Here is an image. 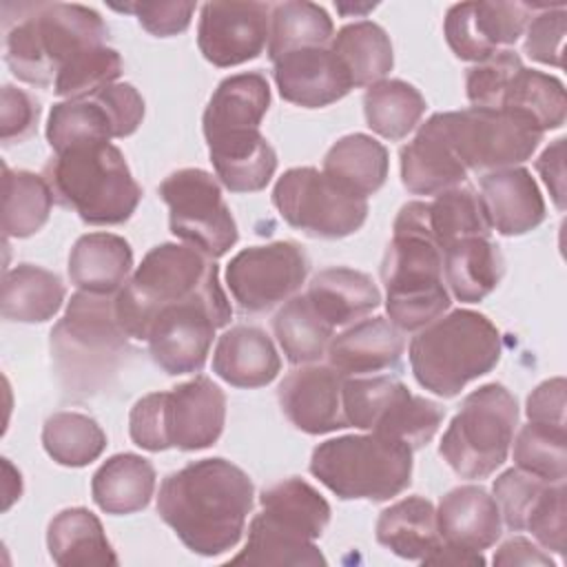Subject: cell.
<instances>
[{"label":"cell","mask_w":567,"mask_h":567,"mask_svg":"<svg viewBox=\"0 0 567 567\" xmlns=\"http://www.w3.org/2000/svg\"><path fill=\"white\" fill-rule=\"evenodd\" d=\"M410 368L421 388L452 399L492 372L503 354L498 328L481 312L458 308L416 330L410 341Z\"/></svg>","instance_id":"obj_5"},{"label":"cell","mask_w":567,"mask_h":567,"mask_svg":"<svg viewBox=\"0 0 567 567\" xmlns=\"http://www.w3.org/2000/svg\"><path fill=\"white\" fill-rule=\"evenodd\" d=\"M159 408L166 450H206L215 445L224 432L226 394L204 374H197L168 392H159Z\"/></svg>","instance_id":"obj_18"},{"label":"cell","mask_w":567,"mask_h":567,"mask_svg":"<svg viewBox=\"0 0 567 567\" xmlns=\"http://www.w3.org/2000/svg\"><path fill=\"white\" fill-rule=\"evenodd\" d=\"M565 379L554 377L543 381L525 403V414L532 423L563 425L565 427Z\"/></svg>","instance_id":"obj_56"},{"label":"cell","mask_w":567,"mask_h":567,"mask_svg":"<svg viewBox=\"0 0 567 567\" xmlns=\"http://www.w3.org/2000/svg\"><path fill=\"white\" fill-rule=\"evenodd\" d=\"M233 308L208 299H190L159 308L148 328L151 359L171 377L199 372L208 359L215 330L230 323Z\"/></svg>","instance_id":"obj_14"},{"label":"cell","mask_w":567,"mask_h":567,"mask_svg":"<svg viewBox=\"0 0 567 567\" xmlns=\"http://www.w3.org/2000/svg\"><path fill=\"white\" fill-rule=\"evenodd\" d=\"M547 483L549 481H543L518 467H509L494 478L492 492L498 503L501 518L512 532H525L527 514Z\"/></svg>","instance_id":"obj_50"},{"label":"cell","mask_w":567,"mask_h":567,"mask_svg":"<svg viewBox=\"0 0 567 567\" xmlns=\"http://www.w3.org/2000/svg\"><path fill=\"white\" fill-rule=\"evenodd\" d=\"M436 525L443 543L481 554L503 534L498 503L481 485H458L441 496Z\"/></svg>","instance_id":"obj_24"},{"label":"cell","mask_w":567,"mask_h":567,"mask_svg":"<svg viewBox=\"0 0 567 567\" xmlns=\"http://www.w3.org/2000/svg\"><path fill=\"white\" fill-rule=\"evenodd\" d=\"M536 171L540 173L545 186L558 210H565V137L554 140L536 159Z\"/></svg>","instance_id":"obj_57"},{"label":"cell","mask_w":567,"mask_h":567,"mask_svg":"<svg viewBox=\"0 0 567 567\" xmlns=\"http://www.w3.org/2000/svg\"><path fill=\"white\" fill-rule=\"evenodd\" d=\"M190 299H208L230 306L217 264L186 244H159L151 248L124 288L115 295L120 323L131 339L144 341L153 315L168 306Z\"/></svg>","instance_id":"obj_7"},{"label":"cell","mask_w":567,"mask_h":567,"mask_svg":"<svg viewBox=\"0 0 567 567\" xmlns=\"http://www.w3.org/2000/svg\"><path fill=\"white\" fill-rule=\"evenodd\" d=\"M516 425V396L503 383H485L461 401L439 454L461 478H487L507 461Z\"/></svg>","instance_id":"obj_9"},{"label":"cell","mask_w":567,"mask_h":567,"mask_svg":"<svg viewBox=\"0 0 567 567\" xmlns=\"http://www.w3.org/2000/svg\"><path fill=\"white\" fill-rule=\"evenodd\" d=\"M155 492V467L148 458L122 452L106 458L91 478L95 505L113 516L142 512Z\"/></svg>","instance_id":"obj_31"},{"label":"cell","mask_w":567,"mask_h":567,"mask_svg":"<svg viewBox=\"0 0 567 567\" xmlns=\"http://www.w3.org/2000/svg\"><path fill=\"white\" fill-rule=\"evenodd\" d=\"M534 11L529 2H458L443 20V35L458 60L485 62L516 44Z\"/></svg>","instance_id":"obj_17"},{"label":"cell","mask_w":567,"mask_h":567,"mask_svg":"<svg viewBox=\"0 0 567 567\" xmlns=\"http://www.w3.org/2000/svg\"><path fill=\"white\" fill-rule=\"evenodd\" d=\"M427 104L416 86L405 80H381L368 86L363 95V115L368 126L390 140L408 137L421 122Z\"/></svg>","instance_id":"obj_40"},{"label":"cell","mask_w":567,"mask_h":567,"mask_svg":"<svg viewBox=\"0 0 567 567\" xmlns=\"http://www.w3.org/2000/svg\"><path fill=\"white\" fill-rule=\"evenodd\" d=\"M106 40L102 16L75 2L18 4V18L4 20V60L18 80L35 86H53L75 55Z\"/></svg>","instance_id":"obj_4"},{"label":"cell","mask_w":567,"mask_h":567,"mask_svg":"<svg viewBox=\"0 0 567 567\" xmlns=\"http://www.w3.org/2000/svg\"><path fill=\"white\" fill-rule=\"evenodd\" d=\"M206 144L215 177L230 193L264 190L277 171V153L259 128L224 133Z\"/></svg>","instance_id":"obj_25"},{"label":"cell","mask_w":567,"mask_h":567,"mask_svg":"<svg viewBox=\"0 0 567 567\" xmlns=\"http://www.w3.org/2000/svg\"><path fill=\"white\" fill-rule=\"evenodd\" d=\"M443 131L463 162L474 173H492L523 164L543 142V131L523 115L494 109H461L441 113Z\"/></svg>","instance_id":"obj_11"},{"label":"cell","mask_w":567,"mask_h":567,"mask_svg":"<svg viewBox=\"0 0 567 567\" xmlns=\"http://www.w3.org/2000/svg\"><path fill=\"white\" fill-rule=\"evenodd\" d=\"M341 401L348 425L403 441L412 450L427 445L445 416L439 403L385 374L343 377Z\"/></svg>","instance_id":"obj_10"},{"label":"cell","mask_w":567,"mask_h":567,"mask_svg":"<svg viewBox=\"0 0 567 567\" xmlns=\"http://www.w3.org/2000/svg\"><path fill=\"white\" fill-rule=\"evenodd\" d=\"M168 206L171 233L210 259L237 244V224L221 197L217 177L202 168H179L157 188Z\"/></svg>","instance_id":"obj_12"},{"label":"cell","mask_w":567,"mask_h":567,"mask_svg":"<svg viewBox=\"0 0 567 567\" xmlns=\"http://www.w3.org/2000/svg\"><path fill=\"white\" fill-rule=\"evenodd\" d=\"M40 102L11 84L2 86L0 93V140L4 144L24 142L38 128Z\"/></svg>","instance_id":"obj_54"},{"label":"cell","mask_w":567,"mask_h":567,"mask_svg":"<svg viewBox=\"0 0 567 567\" xmlns=\"http://www.w3.org/2000/svg\"><path fill=\"white\" fill-rule=\"evenodd\" d=\"M42 177L55 202L75 210L89 226L124 224L142 199V186L135 182L124 153L111 142L53 153Z\"/></svg>","instance_id":"obj_6"},{"label":"cell","mask_w":567,"mask_h":567,"mask_svg":"<svg viewBox=\"0 0 567 567\" xmlns=\"http://www.w3.org/2000/svg\"><path fill=\"white\" fill-rule=\"evenodd\" d=\"M279 370V352L261 328L233 326L217 339L213 372L233 388H264L277 379Z\"/></svg>","instance_id":"obj_26"},{"label":"cell","mask_w":567,"mask_h":567,"mask_svg":"<svg viewBox=\"0 0 567 567\" xmlns=\"http://www.w3.org/2000/svg\"><path fill=\"white\" fill-rule=\"evenodd\" d=\"M412 447L368 434L328 439L312 450L310 474L341 501H390L412 483Z\"/></svg>","instance_id":"obj_8"},{"label":"cell","mask_w":567,"mask_h":567,"mask_svg":"<svg viewBox=\"0 0 567 567\" xmlns=\"http://www.w3.org/2000/svg\"><path fill=\"white\" fill-rule=\"evenodd\" d=\"M93 95L109 111V115L113 120L115 137H128L140 128L146 106H144V97L140 95V91L133 84L115 82V84L100 89Z\"/></svg>","instance_id":"obj_55"},{"label":"cell","mask_w":567,"mask_h":567,"mask_svg":"<svg viewBox=\"0 0 567 567\" xmlns=\"http://www.w3.org/2000/svg\"><path fill=\"white\" fill-rule=\"evenodd\" d=\"M514 445V465L549 483L567 476V432L563 425L527 423L518 430Z\"/></svg>","instance_id":"obj_47"},{"label":"cell","mask_w":567,"mask_h":567,"mask_svg":"<svg viewBox=\"0 0 567 567\" xmlns=\"http://www.w3.org/2000/svg\"><path fill=\"white\" fill-rule=\"evenodd\" d=\"M427 226L441 250L465 237H489L492 226L472 186H454L427 202Z\"/></svg>","instance_id":"obj_45"},{"label":"cell","mask_w":567,"mask_h":567,"mask_svg":"<svg viewBox=\"0 0 567 567\" xmlns=\"http://www.w3.org/2000/svg\"><path fill=\"white\" fill-rule=\"evenodd\" d=\"M113 137V120L95 95L62 100L55 102L49 111L47 142L53 153H62L82 144L111 142Z\"/></svg>","instance_id":"obj_44"},{"label":"cell","mask_w":567,"mask_h":567,"mask_svg":"<svg viewBox=\"0 0 567 567\" xmlns=\"http://www.w3.org/2000/svg\"><path fill=\"white\" fill-rule=\"evenodd\" d=\"M2 230L4 237H31L51 215L55 202L49 182L31 171H11L4 164L2 179Z\"/></svg>","instance_id":"obj_41"},{"label":"cell","mask_w":567,"mask_h":567,"mask_svg":"<svg viewBox=\"0 0 567 567\" xmlns=\"http://www.w3.org/2000/svg\"><path fill=\"white\" fill-rule=\"evenodd\" d=\"M47 549L51 560L60 567L120 563L100 518L86 507H66L51 518L47 527Z\"/></svg>","instance_id":"obj_34"},{"label":"cell","mask_w":567,"mask_h":567,"mask_svg":"<svg viewBox=\"0 0 567 567\" xmlns=\"http://www.w3.org/2000/svg\"><path fill=\"white\" fill-rule=\"evenodd\" d=\"M51 361L69 396H91L109 385L131 350V337L120 323L115 295L78 290L64 317L49 334Z\"/></svg>","instance_id":"obj_3"},{"label":"cell","mask_w":567,"mask_h":567,"mask_svg":"<svg viewBox=\"0 0 567 567\" xmlns=\"http://www.w3.org/2000/svg\"><path fill=\"white\" fill-rule=\"evenodd\" d=\"M66 297L62 279L40 266L18 264L2 277V317L20 323H42L53 319Z\"/></svg>","instance_id":"obj_35"},{"label":"cell","mask_w":567,"mask_h":567,"mask_svg":"<svg viewBox=\"0 0 567 567\" xmlns=\"http://www.w3.org/2000/svg\"><path fill=\"white\" fill-rule=\"evenodd\" d=\"M567 31V11L565 2L549 4L532 16L525 27V53L534 62L563 66V40Z\"/></svg>","instance_id":"obj_52"},{"label":"cell","mask_w":567,"mask_h":567,"mask_svg":"<svg viewBox=\"0 0 567 567\" xmlns=\"http://www.w3.org/2000/svg\"><path fill=\"white\" fill-rule=\"evenodd\" d=\"M343 377L332 365L306 363L277 388L284 416L306 434H328L348 425L341 401Z\"/></svg>","instance_id":"obj_19"},{"label":"cell","mask_w":567,"mask_h":567,"mask_svg":"<svg viewBox=\"0 0 567 567\" xmlns=\"http://www.w3.org/2000/svg\"><path fill=\"white\" fill-rule=\"evenodd\" d=\"M270 109V84L264 73L246 71L224 78L213 91L204 115V137H217L233 131L259 128Z\"/></svg>","instance_id":"obj_27"},{"label":"cell","mask_w":567,"mask_h":567,"mask_svg":"<svg viewBox=\"0 0 567 567\" xmlns=\"http://www.w3.org/2000/svg\"><path fill=\"white\" fill-rule=\"evenodd\" d=\"M279 95L301 109H321L350 93L352 80L330 47H308L272 62Z\"/></svg>","instance_id":"obj_20"},{"label":"cell","mask_w":567,"mask_h":567,"mask_svg":"<svg viewBox=\"0 0 567 567\" xmlns=\"http://www.w3.org/2000/svg\"><path fill=\"white\" fill-rule=\"evenodd\" d=\"M401 184L412 195H439L465 184L467 168L454 153L441 122L434 113L421 124L414 140L401 146Z\"/></svg>","instance_id":"obj_21"},{"label":"cell","mask_w":567,"mask_h":567,"mask_svg":"<svg viewBox=\"0 0 567 567\" xmlns=\"http://www.w3.org/2000/svg\"><path fill=\"white\" fill-rule=\"evenodd\" d=\"M334 24L328 11L315 2L290 0L272 4L270 9V38H268V58L275 62L284 53L326 47L332 42Z\"/></svg>","instance_id":"obj_42"},{"label":"cell","mask_w":567,"mask_h":567,"mask_svg":"<svg viewBox=\"0 0 567 567\" xmlns=\"http://www.w3.org/2000/svg\"><path fill=\"white\" fill-rule=\"evenodd\" d=\"M122 75V58L115 49L102 44L75 55L55 78L53 93L64 100H80L115 84Z\"/></svg>","instance_id":"obj_48"},{"label":"cell","mask_w":567,"mask_h":567,"mask_svg":"<svg viewBox=\"0 0 567 567\" xmlns=\"http://www.w3.org/2000/svg\"><path fill=\"white\" fill-rule=\"evenodd\" d=\"M255 503L250 476L235 463L213 456L171 472L157 492V514L186 549L219 556L246 529Z\"/></svg>","instance_id":"obj_1"},{"label":"cell","mask_w":567,"mask_h":567,"mask_svg":"<svg viewBox=\"0 0 567 567\" xmlns=\"http://www.w3.org/2000/svg\"><path fill=\"white\" fill-rule=\"evenodd\" d=\"M233 565H326V556L315 540L288 532L261 512L248 525L244 549L230 558Z\"/></svg>","instance_id":"obj_43"},{"label":"cell","mask_w":567,"mask_h":567,"mask_svg":"<svg viewBox=\"0 0 567 567\" xmlns=\"http://www.w3.org/2000/svg\"><path fill=\"white\" fill-rule=\"evenodd\" d=\"M42 445L58 465L84 467L104 452L106 434L93 416L64 410L44 421Z\"/></svg>","instance_id":"obj_46"},{"label":"cell","mask_w":567,"mask_h":567,"mask_svg":"<svg viewBox=\"0 0 567 567\" xmlns=\"http://www.w3.org/2000/svg\"><path fill=\"white\" fill-rule=\"evenodd\" d=\"M388 148L365 133L339 137L323 157L321 173L352 197L368 199L388 179Z\"/></svg>","instance_id":"obj_29"},{"label":"cell","mask_w":567,"mask_h":567,"mask_svg":"<svg viewBox=\"0 0 567 567\" xmlns=\"http://www.w3.org/2000/svg\"><path fill=\"white\" fill-rule=\"evenodd\" d=\"M523 66V60L516 51L505 49L487 58L485 62L474 64L465 73V95L476 109H501L505 89L514 73Z\"/></svg>","instance_id":"obj_49"},{"label":"cell","mask_w":567,"mask_h":567,"mask_svg":"<svg viewBox=\"0 0 567 567\" xmlns=\"http://www.w3.org/2000/svg\"><path fill=\"white\" fill-rule=\"evenodd\" d=\"M498 111L523 115L543 133L560 128L567 117L565 86L556 75L523 64L509 80Z\"/></svg>","instance_id":"obj_38"},{"label":"cell","mask_w":567,"mask_h":567,"mask_svg":"<svg viewBox=\"0 0 567 567\" xmlns=\"http://www.w3.org/2000/svg\"><path fill=\"white\" fill-rule=\"evenodd\" d=\"M272 332L286 359L295 365L319 361L334 337V328L315 310L308 295H295L277 310Z\"/></svg>","instance_id":"obj_39"},{"label":"cell","mask_w":567,"mask_h":567,"mask_svg":"<svg viewBox=\"0 0 567 567\" xmlns=\"http://www.w3.org/2000/svg\"><path fill=\"white\" fill-rule=\"evenodd\" d=\"M270 4L266 2H206L197 24L202 55L219 66H237L264 53L270 38Z\"/></svg>","instance_id":"obj_16"},{"label":"cell","mask_w":567,"mask_h":567,"mask_svg":"<svg viewBox=\"0 0 567 567\" xmlns=\"http://www.w3.org/2000/svg\"><path fill=\"white\" fill-rule=\"evenodd\" d=\"M111 9L133 13L142 29L155 38H171L188 29L195 2H124L111 4Z\"/></svg>","instance_id":"obj_53"},{"label":"cell","mask_w":567,"mask_h":567,"mask_svg":"<svg viewBox=\"0 0 567 567\" xmlns=\"http://www.w3.org/2000/svg\"><path fill=\"white\" fill-rule=\"evenodd\" d=\"M330 49L350 73L352 86H372L392 71L394 53L385 29L372 20H359L341 27L332 35Z\"/></svg>","instance_id":"obj_37"},{"label":"cell","mask_w":567,"mask_h":567,"mask_svg":"<svg viewBox=\"0 0 567 567\" xmlns=\"http://www.w3.org/2000/svg\"><path fill=\"white\" fill-rule=\"evenodd\" d=\"M261 514L279 527L317 540L330 523L328 501L303 478L290 476L259 494Z\"/></svg>","instance_id":"obj_36"},{"label":"cell","mask_w":567,"mask_h":567,"mask_svg":"<svg viewBox=\"0 0 567 567\" xmlns=\"http://www.w3.org/2000/svg\"><path fill=\"white\" fill-rule=\"evenodd\" d=\"M503 255L489 237H465L443 250V279L461 303L483 301L501 281Z\"/></svg>","instance_id":"obj_32"},{"label":"cell","mask_w":567,"mask_h":567,"mask_svg":"<svg viewBox=\"0 0 567 567\" xmlns=\"http://www.w3.org/2000/svg\"><path fill=\"white\" fill-rule=\"evenodd\" d=\"M405 352L403 332L385 317L354 321L328 343V363L341 377H372L396 370Z\"/></svg>","instance_id":"obj_22"},{"label":"cell","mask_w":567,"mask_h":567,"mask_svg":"<svg viewBox=\"0 0 567 567\" xmlns=\"http://www.w3.org/2000/svg\"><path fill=\"white\" fill-rule=\"evenodd\" d=\"M306 295L332 328L361 321L381 303V292L372 277L346 266L319 270L310 279Z\"/></svg>","instance_id":"obj_30"},{"label":"cell","mask_w":567,"mask_h":567,"mask_svg":"<svg viewBox=\"0 0 567 567\" xmlns=\"http://www.w3.org/2000/svg\"><path fill=\"white\" fill-rule=\"evenodd\" d=\"M310 270L295 241H270L239 250L226 266V286L244 312H266L295 297Z\"/></svg>","instance_id":"obj_15"},{"label":"cell","mask_w":567,"mask_h":567,"mask_svg":"<svg viewBox=\"0 0 567 567\" xmlns=\"http://www.w3.org/2000/svg\"><path fill=\"white\" fill-rule=\"evenodd\" d=\"M133 268L131 244L113 233H86L69 252V279L78 290L117 295Z\"/></svg>","instance_id":"obj_28"},{"label":"cell","mask_w":567,"mask_h":567,"mask_svg":"<svg viewBox=\"0 0 567 567\" xmlns=\"http://www.w3.org/2000/svg\"><path fill=\"white\" fill-rule=\"evenodd\" d=\"M565 496H567L565 481L547 483L525 520V532H529L543 549L554 554L565 551V532H567Z\"/></svg>","instance_id":"obj_51"},{"label":"cell","mask_w":567,"mask_h":567,"mask_svg":"<svg viewBox=\"0 0 567 567\" xmlns=\"http://www.w3.org/2000/svg\"><path fill=\"white\" fill-rule=\"evenodd\" d=\"M377 543L405 560L423 563L443 540L436 507L423 496H408L385 507L377 518Z\"/></svg>","instance_id":"obj_33"},{"label":"cell","mask_w":567,"mask_h":567,"mask_svg":"<svg viewBox=\"0 0 567 567\" xmlns=\"http://www.w3.org/2000/svg\"><path fill=\"white\" fill-rule=\"evenodd\" d=\"M272 204L290 228L317 239L348 237L368 219V199L348 195L315 166L288 168L272 188Z\"/></svg>","instance_id":"obj_13"},{"label":"cell","mask_w":567,"mask_h":567,"mask_svg":"<svg viewBox=\"0 0 567 567\" xmlns=\"http://www.w3.org/2000/svg\"><path fill=\"white\" fill-rule=\"evenodd\" d=\"M423 565H485V558L481 551L461 549L447 543H441L425 560Z\"/></svg>","instance_id":"obj_59"},{"label":"cell","mask_w":567,"mask_h":567,"mask_svg":"<svg viewBox=\"0 0 567 567\" xmlns=\"http://www.w3.org/2000/svg\"><path fill=\"white\" fill-rule=\"evenodd\" d=\"M381 281L388 319L401 332L425 328L452 306L443 279V250L427 226V202H408L396 213Z\"/></svg>","instance_id":"obj_2"},{"label":"cell","mask_w":567,"mask_h":567,"mask_svg":"<svg viewBox=\"0 0 567 567\" xmlns=\"http://www.w3.org/2000/svg\"><path fill=\"white\" fill-rule=\"evenodd\" d=\"M494 565H505V567H512V565H527V567H554V560L547 551H543V547L534 545L532 540L523 538V536H514L509 540H505L494 558H492Z\"/></svg>","instance_id":"obj_58"},{"label":"cell","mask_w":567,"mask_h":567,"mask_svg":"<svg viewBox=\"0 0 567 567\" xmlns=\"http://www.w3.org/2000/svg\"><path fill=\"white\" fill-rule=\"evenodd\" d=\"M481 202L492 230L503 237L525 235L538 228L547 215L540 188L523 166L481 175Z\"/></svg>","instance_id":"obj_23"}]
</instances>
